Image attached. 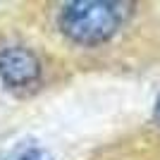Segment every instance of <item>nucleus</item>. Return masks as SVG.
<instances>
[{"label": "nucleus", "mask_w": 160, "mask_h": 160, "mask_svg": "<svg viewBox=\"0 0 160 160\" xmlns=\"http://www.w3.org/2000/svg\"><path fill=\"white\" fill-rule=\"evenodd\" d=\"M132 14V2L79 0L60 12V31L79 46H98L112 38Z\"/></svg>", "instance_id": "f257e3e1"}, {"label": "nucleus", "mask_w": 160, "mask_h": 160, "mask_svg": "<svg viewBox=\"0 0 160 160\" xmlns=\"http://www.w3.org/2000/svg\"><path fill=\"white\" fill-rule=\"evenodd\" d=\"M0 77L10 88H27L33 86L41 77L38 55L22 46L5 48L0 53Z\"/></svg>", "instance_id": "f03ea898"}, {"label": "nucleus", "mask_w": 160, "mask_h": 160, "mask_svg": "<svg viewBox=\"0 0 160 160\" xmlns=\"http://www.w3.org/2000/svg\"><path fill=\"white\" fill-rule=\"evenodd\" d=\"M155 120H158V124H160V98H158V103H155Z\"/></svg>", "instance_id": "7ed1b4c3"}]
</instances>
